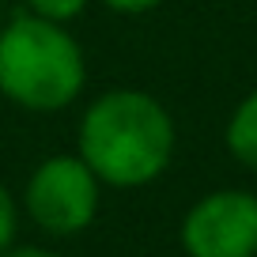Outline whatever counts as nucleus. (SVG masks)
Returning a JSON list of instances; mask_svg holds the SVG:
<instances>
[{
	"label": "nucleus",
	"mask_w": 257,
	"mask_h": 257,
	"mask_svg": "<svg viewBox=\"0 0 257 257\" xmlns=\"http://www.w3.org/2000/svg\"><path fill=\"white\" fill-rule=\"evenodd\" d=\"M182 246L189 257H253L257 197L246 189H216L182 219Z\"/></svg>",
	"instance_id": "20e7f679"
},
{
	"label": "nucleus",
	"mask_w": 257,
	"mask_h": 257,
	"mask_svg": "<svg viewBox=\"0 0 257 257\" xmlns=\"http://www.w3.org/2000/svg\"><path fill=\"white\" fill-rule=\"evenodd\" d=\"M0 257H61V253H49V249H38V246H19V249H4Z\"/></svg>",
	"instance_id": "1a4fd4ad"
},
{
	"label": "nucleus",
	"mask_w": 257,
	"mask_h": 257,
	"mask_svg": "<svg viewBox=\"0 0 257 257\" xmlns=\"http://www.w3.org/2000/svg\"><path fill=\"white\" fill-rule=\"evenodd\" d=\"M83 49L64 23L23 12L0 31V91L16 106L64 110L83 91Z\"/></svg>",
	"instance_id": "f03ea898"
},
{
	"label": "nucleus",
	"mask_w": 257,
	"mask_h": 257,
	"mask_svg": "<svg viewBox=\"0 0 257 257\" xmlns=\"http://www.w3.org/2000/svg\"><path fill=\"white\" fill-rule=\"evenodd\" d=\"M106 8H113V12H125V16H140V12H152V8H159L163 0H102Z\"/></svg>",
	"instance_id": "6e6552de"
},
{
	"label": "nucleus",
	"mask_w": 257,
	"mask_h": 257,
	"mask_svg": "<svg viewBox=\"0 0 257 257\" xmlns=\"http://www.w3.org/2000/svg\"><path fill=\"white\" fill-rule=\"evenodd\" d=\"M27 212L49 234H76L98 212V178L80 155H53L27 182Z\"/></svg>",
	"instance_id": "7ed1b4c3"
},
{
	"label": "nucleus",
	"mask_w": 257,
	"mask_h": 257,
	"mask_svg": "<svg viewBox=\"0 0 257 257\" xmlns=\"http://www.w3.org/2000/svg\"><path fill=\"white\" fill-rule=\"evenodd\" d=\"M174 155V121L144 91H110L80 121V159L117 189L148 185Z\"/></svg>",
	"instance_id": "f257e3e1"
},
{
	"label": "nucleus",
	"mask_w": 257,
	"mask_h": 257,
	"mask_svg": "<svg viewBox=\"0 0 257 257\" xmlns=\"http://www.w3.org/2000/svg\"><path fill=\"white\" fill-rule=\"evenodd\" d=\"M27 4H31L34 16L53 19V23H68V19H76L87 8V0H27Z\"/></svg>",
	"instance_id": "423d86ee"
},
{
	"label": "nucleus",
	"mask_w": 257,
	"mask_h": 257,
	"mask_svg": "<svg viewBox=\"0 0 257 257\" xmlns=\"http://www.w3.org/2000/svg\"><path fill=\"white\" fill-rule=\"evenodd\" d=\"M16 242V201H12V193L0 185V253L12 249Z\"/></svg>",
	"instance_id": "0eeeda50"
},
{
	"label": "nucleus",
	"mask_w": 257,
	"mask_h": 257,
	"mask_svg": "<svg viewBox=\"0 0 257 257\" xmlns=\"http://www.w3.org/2000/svg\"><path fill=\"white\" fill-rule=\"evenodd\" d=\"M227 148L242 167L257 170V91L242 98L227 121Z\"/></svg>",
	"instance_id": "39448f33"
}]
</instances>
